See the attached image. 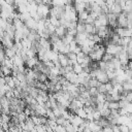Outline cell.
Instances as JSON below:
<instances>
[{
    "label": "cell",
    "mask_w": 132,
    "mask_h": 132,
    "mask_svg": "<svg viewBox=\"0 0 132 132\" xmlns=\"http://www.w3.org/2000/svg\"><path fill=\"white\" fill-rule=\"evenodd\" d=\"M50 11H51V8H50L47 3H40V4H38L37 14L40 15L41 18H48L50 16Z\"/></svg>",
    "instance_id": "1"
},
{
    "label": "cell",
    "mask_w": 132,
    "mask_h": 132,
    "mask_svg": "<svg viewBox=\"0 0 132 132\" xmlns=\"http://www.w3.org/2000/svg\"><path fill=\"white\" fill-rule=\"evenodd\" d=\"M123 48H124V46L119 45V44H108L106 46V53H108L114 57H118Z\"/></svg>",
    "instance_id": "2"
},
{
    "label": "cell",
    "mask_w": 132,
    "mask_h": 132,
    "mask_svg": "<svg viewBox=\"0 0 132 132\" xmlns=\"http://www.w3.org/2000/svg\"><path fill=\"white\" fill-rule=\"evenodd\" d=\"M128 26V19H127V12L123 11L118 15V27L127 28Z\"/></svg>",
    "instance_id": "3"
},
{
    "label": "cell",
    "mask_w": 132,
    "mask_h": 132,
    "mask_svg": "<svg viewBox=\"0 0 132 132\" xmlns=\"http://www.w3.org/2000/svg\"><path fill=\"white\" fill-rule=\"evenodd\" d=\"M107 19H108V25H110L112 28L118 27V14L109 12L107 14Z\"/></svg>",
    "instance_id": "4"
},
{
    "label": "cell",
    "mask_w": 132,
    "mask_h": 132,
    "mask_svg": "<svg viewBox=\"0 0 132 132\" xmlns=\"http://www.w3.org/2000/svg\"><path fill=\"white\" fill-rule=\"evenodd\" d=\"M25 25L30 29V30H34V31H37V27H38V22L34 19V18H30L26 23Z\"/></svg>",
    "instance_id": "5"
},
{
    "label": "cell",
    "mask_w": 132,
    "mask_h": 132,
    "mask_svg": "<svg viewBox=\"0 0 132 132\" xmlns=\"http://www.w3.org/2000/svg\"><path fill=\"white\" fill-rule=\"evenodd\" d=\"M67 31H68V29L66 28V27H64V26H62V25H60L59 27H57L56 28V34L62 39L63 37H65L66 35H67Z\"/></svg>",
    "instance_id": "6"
},
{
    "label": "cell",
    "mask_w": 132,
    "mask_h": 132,
    "mask_svg": "<svg viewBox=\"0 0 132 132\" xmlns=\"http://www.w3.org/2000/svg\"><path fill=\"white\" fill-rule=\"evenodd\" d=\"M59 62H60L62 67H66L69 65V58L67 57V55L59 53Z\"/></svg>",
    "instance_id": "7"
},
{
    "label": "cell",
    "mask_w": 132,
    "mask_h": 132,
    "mask_svg": "<svg viewBox=\"0 0 132 132\" xmlns=\"http://www.w3.org/2000/svg\"><path fill=\"white\" fill-rule=\"evenodd\" d=\"M109 9H110V12H112V13H116V14H120L121 12H123L124 10H123V7L121 6V4L120 3H118V2H116L112 6H110L109 7Z\"/></svg>",
    "instance_id": "8"
},
{
    "label": "cell",
    "mask_w": 132,
    "mask_h": 132,
    "mask_svg": "<svg viewBox=\"0 0 132 132\" xmlns=\"http://www.w3.org/2000/svg\"><path fill=\"white\" fill-rule=\"evenodd\" d=\"M86 7H87V2H76V3H74V8L77 11V13H80V12L85 11Z\"/></svg>",
    "instance_id": "9"
},
{
    "label": "cell",
    "mask_w": 132,
    "mask_h": 132,
    "mask_svg": "<svg viewBox=\"0 0 132 132\" xmlns=\"http://www.w3.org/2000/svg\"><path fill=\"white\" fill-rule=\"evenodd\" d=\"M12 61H13V64L16 65V66H21V65H25V61L23 59V57L21 55H15L13 58H12Z\"/></svg>",
    "instance_id": "10"
},
{
    "label": "cell",
    "mask_w": 132,
    "mask_h": 132,
    "mask_svg": "<svg viewBox=\"0 0 132 132\" xmlns=\"http://www.w3.org/2000/svg\"><path fill=\"white\" fill-rule=\"evenodd\" d=\"M96 32H97V29L94 26V24H86V33H88V34H95Z\"/></svg>",
    "instance_id": "11"
},
{
    "label": "cell",
    "mask_w": 132,
    "mask_h": 132,
    "mask_svg": "<svg viewBox=\"0 0 132 132\" xmlns=\"http://www.w3.org/2000/svg\"><path fill=\"white\" fill-rule=\"evenodd\" d=\"M1 72H2V76H6V75H11L12 73V69L5 66V65H1Z\"/></svg>",
    "instance_id": "12"
},
{
    "label": "cell",
    "mask_w": 132,
    "mask_h": 132,
    "mask_svg": "<svg viewBox=\"0 0 132 132\" xmlns=\"http://www.w3.org/2000/svg\"><path fill=\"white\" fill-rule=\"evenodd\" d=\"M102 82H100L97 78H95V77H91V79L89 80V86H90V88H98L100 85H101Z\"/></svg>",
    "instance_id": "13"
},
{
    "label": "cell",
    "mask_w": 132,
    "mask_h": 132,
    "mask_svg": "<svg viewBox=\"0 0 132 132\" xmlns=\"http://www.w3.org/2000/svg\"><path fill=\"white\" fill-rule=\"evenodd\" d=\"M75 114L79 116V117L82 118V119H87V117H88V113L86 112V110H85L84 107H79V108H77L76 111H75Z\"/></svg>",
    "instance_id": "14"
},
{
    "label": "cell",
    "mask_w": 132,
    "mask_h": 132,
    "mask_svg": "<svg viewBox=\"0 0 132 132\" xmlns=\"http://www.w3.org/2000/svg\"><path fill=\"white\" fill-rule=\"evenodd\" d=\"M76 31H77V33H86V23L77 22Z\"/></svg>",
    "instance_id": "15"
},
{
    "label": "cell",
    "mask_w": 132,
    "mask_h": 132,
    "mask_svg": "<svg viewBox=\"0 0 132 132\" xmlns=\"http://www.w3.org/2000/svg\"><path fill=\"white\" fill-rule=\"evenodd\" d=\"M100 112H101V116L103 117V118H108L109 116H110V112H111V109L109 108V107H103L101 110H100Z\"/></svg>",
    "instance_id": "16"
},
{
    "label": "cell",
    "mask_w": 132,
    "mask_h": 132,
    "mask_svg": "<svg viewBox=\"0 0 132 132\" xmlns=\"http://www.w3.org/2000/svg\"><path fill=\"white\" fill-rule=\"evenodd\" d=\"M16 10H18V12H19V13H25V12H27V11H28L27 4L22 3V4L18 5V6H16Z\"/></svg>",
    "instance_id": "17"
},
{
    "label": "cell",
    "mask_w": 132,
    "mask_h": 132,
    "mask_svg": "<svg viewBox=\"0 0 132 132\" xmlns=\"http://www.w3.org/2000/svg\"><path fill=\"white\" fill-rule=\"evenodd\" d=\"M48 19H50V23L53 24L55 27H59L61 25L59 18H57V16H48Z\"/></svg>",
    "instance_id": "18"
},
{
    "label": "cell",
    "mask_w": 132,
    "mask_h": 132,
    "mask_svg": "<svg viewBox=\"0 0 132 132\" xmlns=\"http://www.w3.org/2000/svg\"><path fill=\"white\" fill-rule=\"evenodd\" d=\"M73 71H74L76 74H79V73H81V72L84 71V67H82L80 64L76 63V64L73 65Z\"/></svg>",
    "instance_id": "19"
},
{
    "label": "cell",
    "mask_w": 132,
    "mask_h": 132,
    "mask_svg": "<svg viewBox=\"0 0 132 132\" xmlns=\"http://www.w3.org/2000/svg\"><path fill=\"white\" fill-rule=\"evenodd\" d=\"M108 107L110 109H120L119 101H110V102H108Z\"/></svg>",
    "instance_id": "20"
},
{
    "label": "cell",
    "mask_w": 132,
    "mask_h": 132,
    "mask_svg": "<svg viewBox=\"0 0 132 132\" xmlns=\"http://www.w3.org/2000/svg\"><path fill=\"white\" fill-rule=\"evenodd\" d=\"M98 92L102 94H107V89H106V84H101L98 88Z\"/></svg>",
    "instance_id": "21"
},
{
    "label": "cell",
    "mask_w": 132,
    "mask_h": 132,
    "mask_svg": "<svg viewBox=\"0 0 132 132\" xmlns=\"http://www.w3.org/2000/svg\"><path fill=\"white\" fill-rule=\"evenodd\" d=\"M113 58H114V56H112V55H110V54H108V53H105L104 56H103V58H102V60H103L104 62H110Z\"/></svg>",
    "instance_id": "22"
},
{
    "label": "cell",
    "mask_w": 132,
    "mask_h": 132,
    "mask_svg": "<svg viewBox=\"0 0 132 132\" xmlns=\"http://www.w3.org/2000/svg\"><path fill=\"white\" fill-rule=\"evenodd\" d=\"M99 68H100L101 70H104V71H106V70L108 69V65H107V62H104L103 60L99 61Z\"/></svg>",
    "instance_id": "23"
},
{
    "label": "cell",
    "mask_w": 132,
    "mask_h": 132,
    "mask_svg": "<svg viewBox=\"0 0 132 132\" xmlns=\"http://www.w3.org/2000/svg\"><path fill=\"white\" fill-rule=\"evenodd\" d=\"M91 40H93L95 43H101L102 38H101L97 33H95V34H93V36H92V39H91Z\"/></svg>",
    "instance_id": "24"
},
{
    "label": "cell",
    "mask_w": 132,
    "mask_h": 132,
    "mask_svg": "<svg viewBox=\"0 0 132 132\" xmlns=\"http://www.w3.org/2000/svg\"><path fill=\"white\" fill-rule=\"evenodd\" d=\"M66 120H68V119H66L64 116H60V117H57V119H56V121H57L58 125H61V126H63V124L65 123V121H66Z\"/></svg>",
    "instance_id": "25"
},
{
    "label": "cell",
    "mask_w": 132,
    "mask_h": 132,
    "mask_svg": "<svg viewBox=\"0 0 132 132\" xmlns=\"http://www.w3.org/2000/svg\"><path fill=\"white\" fill-rule=\"evenodd\" d=\"M18 118H19V120H20V122H26V120H27V116H26V113L23 111V112H20V113H18Z\"/></svg>",
    "instance_id": "26"
},
{
    "label": "cell",
    "mask_w": 132,
    "mask_h": 132,
    "mask_svg": "<svg viewBox=\"0 0 132 132\" xmlns=\"http://www.w3.org/2000/svg\"><path fill=\"white\" fill-rule=\"evenodd\" d=\"M67 57L69 58V60H72V61H76L77 55H76L74 52H69V53L67 54Z\"/></svg>",
    "instance_id": "27"
},
{
    "label": "cell",
    "mask_w": 132,
    "mask_h": 132,
    "mask_svg": "<svg viewBox=\"0 0 132 132\" xmlns=\"http://www.w3.org/2000/svg\"><path fill=\"white\" fill-rule=\"evenodd\" d=\"M89 92H90V95H91V96H93V97H96V96L99 94V92H98V89H97V88H91V89L89 90Z\"/></svg>",
    "instance_id": "28"
},
{
    "label": "cell",
    "mask_w": 132,
    "mask_h": 132,
    "mask_svg": "<svg viewBox=\"0 0 132 132\" xmlns=\"http://www.w3.org/2000/svg\"><path fill=\"white\" fill-rule=\"evenodd\" d=\"M120 130H121V132H129L130 131V128H129L128 125L122 124V125H120Z\"/></svg>",
    "instance_id": "29"
},
{
    "label": "cell",
    "mask_w": 132,
    "mask_h": 132,
    "mask_svg": "<svg viewBox=\"0 0 132 132\" xmlns=\"http://www.w3.org/2000/svg\"><path fill=\"white\" fill-rule=\"evenodd\" d=\"M94 22H95V19L91 15V14H89V16H88V19L86 20V24H94Z\"/></svg>",
    "instance_id": "30"
},
{
    "label": "cell",
    "mask_w": 132,
    "mask_h": 132,
    "mask_svg": "<svg viewBox=\"0 0 132 132\" xmlns=\"http://www.w3.org/2000/svg\"><path fill=\"white\" fill-rule=\"evenodd\" d=\"M129 102H132V91H129L128 93H127V95H126V97H125Z\"/></svg>",
    "instance_id": "31"
},
{
    "label": "cell",
    "mask_w": 132,
    "mask_h": 132,
    "mask_svg": "<svg viewBox=\"0 0 132 132\" xmlns=\"http://www.w3.org/2000/svg\"><path fill=\"white\" fill-rule=\"evenodd\" d=\"M114 3H116V0H105V4H106V5H108L109 7H110V6H112Z\"/></svg>",
    "instance_id": "32"
},
{
    "label": "cell",
    "mask_w": 132,
    "mask_h": 132,
    "mask_svg": "<svg viewBox=\"0 0 132 132\" xmlns=\"http://www.w3.org/2000/svg\"><path fill=\"white\" fill-rule=\"evenodd\" d=\"M127 66H128V68H129V69H132V60H131V61H129V63H128V65H127Z\"/></svg>",
    "instance_id": "33"
}]
</instances>
